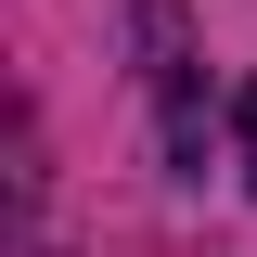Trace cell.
I'll use <instances>...</instances> for the list:
<instances>
[{"label":"cell","instance_id":"1","mask_svg":"<svg viewBox=\"0 0 257 257\" xmlns=\"http://www.w3.org/2000/svg\"><path fill=\"white\" fill-rule=\"evenodd\" d=\"M231 155H244V193H257V77H244V103H231Z\"/></svg>","mask_w":257,"mask_h":257}]
</instances>
